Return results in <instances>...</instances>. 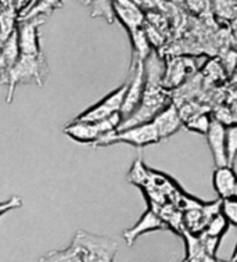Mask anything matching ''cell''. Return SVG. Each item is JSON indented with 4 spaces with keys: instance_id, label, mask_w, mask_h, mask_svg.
Returning a JSON list of instances; mask_svg holds the SVG:
<instances>
[{
    "instance_id": "17",
    "label": "cell",
    "mask_w": 237,
    "mask_h": 262,
    "mask_svg": "<svg viewBox=\"0 0 237 262\" xmlns=\"http://www.w3.org/2000/svg\"><path fill=\"white\" fill-rule=\"evenodd\" d=\"M211 122H212L211 115L205 114V113H197V114L191 115L183 124V126H186L189 132H196V134H201L205 136Z\"/></svg>"
},
{
    "instance_id": "21",
    "label": "cell",
    "mask_w": 237,
    "mask_h": 262,
    "mask_svg": "<svg viewBox=\"0 0 237 262\" xmlns=\"http://www.w3.org/2000/svg\"><path fill=\"white\" fill-rule=\"evenodd\" d=\"M185 3L195 14H203L211 7V0H185Z\"/></svg>"
},
{
    "instance_id": "22",
    "label": "cell",
    "mask_w": 237,
    "mask_h": 262,
    "mask_svg": "<svg viewBox=\"0 0 237 262\" xmlns=\"http://www.w3.org/2000/svg\"><path fill=\"white\" fill-rule=\"evenodd\" d=\"M230 29H232L233 36H234L237 40V15L232 19V21H230Z\"/></svg>"
},
{
    "instance_id": "12",
    "label": "cell",
    "mask_w": 237,
    "mask_h": 262,
    "mask_svg": "<svg viewBox=\"0 0 237 262\" xmlns=\"http://www.w3.org/2000/svg\"><path fill=\"white\" fill-rule=\"evenodd\" d=\"M113 9H114L115 15L129 29L131 34L140 29V25L143 23V14L132 2H129V0H115Z\"/></svg>"
},
{
    "instance_id": "9",
    "label": "cell",
    "mask_w": 237,
    "mask_h": 262,
    "mask_svg": "<svg viewBox=\"0 0 237 262\" xmlns=\"http://www.w3.org/2000/svg\"><path fill=\"white\" fill-rule=\"evenodd\" d=\"M152 122L156 128L157 134H158L160 142L171 138L172 135L179 132L180 128L183 126V119L180 117L179 108L174 103H169L164 110L160 111L153 118Z\"/></svg>"
},
{
    "instance_id": "8",
    "label": "cell",
    "mask_w": 237,
    "mask_h": 262,
    "mask_svg": "<svg viewBox=\"0 0 237 262\" xmlns=\"http://www.w3.org/2000/svg\"><path fill=\"white\" fill-rule=\"evenodd\" d=\"M209 151L212 156L215 167L229 165L228 154H226V126L219 121L212 118L208 132L205 134Z\"/></svg>"
},
{
    "instance_id": "14",
    "label": "cell",
    "mask_w": 237,
    "mask_h": 262,
    "mask_svg": "<svg viewBox=\"0 0 237 262\" xmlns=\"http://www.w3.org/2000/svg\"><path fill=\"white\" fill-rule=\"evenodd\" d=\"M229 222L225 220V216H223L221 212L218 214H215L208 221V224L205 225L204 230L201 232L205 236H208V237H213V238H218V240H222L223 236L228 233L229 230ZM200 233V234H201Z\"/></svg>"
},
{
    "instance_id": "13",
    "label": "cell",
    "mask_w": 237,
    "mask_h": 262,
    "mask_svg": "<svg viewBox=\"0 0 237 262\" xmlns=\"http://www.w3.org/2000/svg\"><path fill=\"white\" fill-rule=\"evenodd\" d=\"M182 237L185 240L186 255L182 262H222L219 261L217 255H211L204 250V247L200 243L199 236L183 232Z\"/></svg>"
},
{
    "instance_id": "20",
    "label": "cell",
    "mask_w": 237,
    "mask_h": 262,
    "mask_svg": "<svg viewBox=\"0 0 237 262\" xmlns=\"http://www.w3.org/2000/svg\"><path fill=\"white\" fill-rule=\"evenodd\" d=\"M219 212L225 216L229 225H233L237 228V199L229 197V199L221 200Z\"/></svg>"
},
{
    "instance_id": "16",
    "label": "cell",
    "mask_w": 237,
    "mask_h": 262,
    "mask_svg": "<svg viewBox=\"0 0 237 262\" xmlns=\"http://www.w3.org/2000/svg\"><path fill=\"white\" fill-rule=\"evenodd\" d=\"M39 262H81V257L78 250L74 247V244H70L64 250L50 251L46 255H43Z\"/></svg>"
},
{
    "instance_id": "11",
    "label": "cell",
    "mask_w": 237,
    "mask_h": 262,
    "mask_svg": "<svg viewBox=\"0 0 237 262\" xmlns=\"http://www.w3.org/2000/svg\"><path fill=\"white\" fill-rule=\"evenodd\" d=\"M237 185V175L233 167H215L212 172V186L213 190L219 197V200H225L233 197L234 189Z\"/></svg>"
},
{
    "instance_id": "19",
    "label": "cell",
    "mask_w": 237,
    "mask_h": 262,
    "mask_svg": "<svg viewBox=\"0 0 237 262\" xmlns=\"http://www.w3.org/2000/svg\"><path fill=\"white\" fill-rule=\"evenodd\" d=\"M226 154L229 165L233 167L237 158V124L226 126Z\"/></svg>"
},
{
    "instance_id": "23",
    "label": "cell",
    "mask_w": 237,
    "mask_h": 262,
    "mask_svg": "<svg viewBox=\"0 0 237 262\" xmlns=\"http://www.w3.org/2000/svg\"><path fill=\"white\" fill-rule=\"evenodd\" d=\"M229 262H237V243H236V247H234V250H233L232 257H230Z\"/></svg>"
},
{
    "instance_id": "4",
    "label": "cell",
    "mask_w": 237,
    "mask_h": 262,
    "mask_svg": "<svg viewBox=\"0 0 237 262\" xmlns=\"http://www.w3.org/2000/svg\"><path fill=\"white\" fill-rule=\"evenodd\" d=\"M121 114H117L114 117H110L103 121H96V122H79V121H72L70 124L64 126V134L75 140L78 143L93 144L105 136L110 132L118 129L121 124Z\"/></svg>"
},
{
    "instance_id": "7",
    "label": "cell",
    "mask_w": 237,
    "mask_h": 262,
    "mask_svg": "<svg viewBox=\"0 0 237 262\" xmlns=\"http://www.w3.org/2000/svg\"><path fill=\"white\" fill-rule=\"evenodd\" d=\"M133 70V75L131 76V81L126 82V93L123 99L122 108H121V118H128L133 111L136 110L142 101L144 86H146V76H144V62H138L131 67Z\"/></svg>"
},
{
    "instance_id": "3",
    "label": "cell",
    "mask_w": 237,
    "mask_h": 262,
    "mask_svg": "<svg viewBox=\"0 0 237 262\" xmlns=\"http://www.w3.org/2000/svg\"><path fill=\"white\" fill-rule=\"evenodd\" d=\"M129 144L133 147H146L150 144L160 143V138L157 134L156 128L153 122L136 125V126H129V128L115 129L110 132L101 139H99L93 146L95 147H107L111 144Z\"/></svg>"
},
{
    "instance_id": "25",
    "label": "cell",
    "mask_w": 237,
    "mask_h": 262,
    "mask_svg": "<svg viewBox=\"0 0 237 262\" xmlns=\"http://www.w3.org/2000/svg\"><path fill=\"white\" fill-rule=\"evenodd\" d=\"M233 197H234V199H237V185H236V189H234V193H233Z\"/></svg>"
},
{
    "instance_id": "1",
    "label": "cell",
    "mask_w": 237,
    "mask_h": 262,
    "mask_svg": "<svg viewBox=\"0 0 237 262\" xmlns=\"http://www.w3.org/2000/svg\"><path fill=\"white\" fill-rule=\"evenodd\" d=\"M48 64L43 54L40 56H23L19 54L13 67L0 75V81L7 85V101L13 100V93L18 83L35 82L42 86L48 76Z\"/></svg>"
},
{
    "instance_id": "24",
    "label": "cell",
    "mask_w": 237,
    "mask_h": 262,
    "mask_svg": "<svg viewBox=\"0 0 237 262\" xmlns=\"http://www.w3.org/2000/svg\"><path fill=\"white\" fill-rule=\"evenodd\" d=\"M232 83H234L237 88V67L234 68V71H233V74H232Z\"/></svg>"
},
{
    "instance_id": "10",
    "label": "cell",
    "mask_w": 237,
    "mask_h": 262,
    "mask_svg": "<svg viewBox=\"0 0 237 262\" xmlns=\"http://www.w3.org/2000/svg\"><path fill=\"white\" fill-rule=\"evenodd\" d=\"M162 229L166 228L165 222L162 221V218L160 216V214L157 211L148 208L144 214L142 215V218L133 225L131 229H126L123 232V240L126 242L128 246H132L136 238H139L143 234L148 233V232H154V230H162Z\"/></svg>"
},
{
    "instance_id": "15",
    "label": "cell",
    "mask_w": 237,
    "mask_h": 262,
    "mask_svg": "<svg viewBox=\"0 0 237 262\" xmlns=\"http://www.w3.org/2000/svg\"><path fill=\"white\" fill-rule=\"evenodd\" d=\"M61 2L62 0H38L35 6H32L23 14V19L38 18L50 14L53 10L61 6Z\"/></svg>"
},
{
    "instance_id": "5",
    "label": "cell",
    "mask_w": 237,
    "mask_h": 262,
    "mask_svg": "<svg viewBox=\"0 0 237 262\" xmlns=\"http://www.w3.org/2000/svg\"><path fill=\"white\" fill-rule=\"evenodd\" d=\"M126 88H128V83H123L122 86L117 88L115 91H113L105 97H103L99 103H96L95 105H92L88 110L81 113L74 121L96 122V121H103V119H107L110 117L121 114L123 99H125V93H126Z\"/></svg>"
},
{
    "instance_id": "2",
    "label": "cell",
    "mask_w": 237,
    "mask_h": 262,
    "mask_svg": "<svg viewBox=\"0 0 237 262\" xmlns=\"http://www.w3.org/2000/svg\"><path fill=\"white\" fill-rule=\"evenodd\" d=\"M71 244L78 250L81 262H114L118 244L113 238L78 230Z\"/></svg>"
},
{
    "instance_id": "6",
    "label": "cell",
    "mask_w": 237,
    "mask_h": 262,
    "mask_svg": "<svg viewBox=\"0 0 237 262\" xmlns=\"http://www.w3.org/2000/svg\"><path fill=\"white\" fill-rule=\"evenodd\" d=\"M45 23L43 17L31 19H23L17 27V40H18L19 54L23 56H40L39 43V28Z\"/></svg>"
},
{
    "instance_id": "18",
    "label": "cell",
    "mask_w": 237,
    "mask_h": 262,
    "mask_svg": "<svg viewBox=\"0 0 237 262\" xmlns=\"http://www.w3.org/2000/svg\"><path fill=\"white\" fill-rule=\"evenodd\" d=\"M211 6L221 19L232 21L237 15V0H211Z\"/></svg>"
}]
</instances>
